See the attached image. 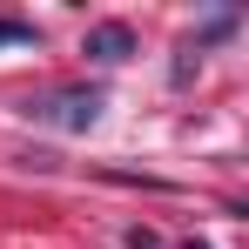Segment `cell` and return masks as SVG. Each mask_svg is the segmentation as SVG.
Listing matches in <instances>:
<instances>
[{
	"label": "cell",
	"mask_w": 249,
	"mask_h": 249,
	"mask_svg": "<svg viewBox=\"0 0 249 249\" xmlns=\"http://www.w3.org/2000/svg\"><path fill=\"white\" fill-rule=\"evenodd\" d=\"M101 108H108V94L101 88H54L41 101H27V115L41 128H61V135H88V128L101 122Z\"/></svg>",
	"instance_id": "1"
},
{
	"label": "cell",
	"mask_w": 249,
	"mask_h": 249,
	"mask_svg": "<svg viewBox=\"0 0 249 249\" xmlns=\"http://www.w3.org/2000/svg\"><path fill=\"white\" fill-rule=\"evenodd\" d=\"M81 54H88V61H101V68H122L128 54H135V27H128V20H101V27H88Z\"/></svg>",
	"instance_id": "2"
},
{
	"label": "cell",
	"mask_w": 249,
	"mask_h": 249,
	"mask_svg": "<svg viewBox=\"0 0 249 249\" xmlns=\"http://www.w3.org/2000/svg\"><path fill=\"white\" fill-rule=\"evenodd\" d=\"M0 47H34V20H0Z\"/></svg>",
	"instance_id": "3"
}]
</instances>
